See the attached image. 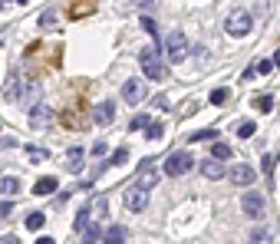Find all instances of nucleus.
Instances as JSON below:
<instances>
[{
	"label": "nucleus",
	"instance_id": "nucleus-16",
	"mask_svg": "<svg viewBox=\"0 0 280 244\" xmlns=\"http://www.w3.org/2000/svg\"><path fill=\"white\" fill-rule=\"evenodd\" d=\"M66 165H69V172H79V168H83V149H69V152H66Z\"/></svg>",
	"mask_w": 280,
	"mask_h": 244
},
{
	"label": "nucleus",
	"instance_id": "nucleus-24",
	"mask_svg": "<svg viewBox=\"0 0 280 244\" xmlns=\"http://www.w3.org/2000/svg\"><path fill=\"white\" fill-rule=\"evenodd\" d=\"M89 221H93V218H89V208H79V214H76V231H83Z\"/></svg>",
	"mask_w": 280,
	"mask_h": 244
},
{
	"label": "nucleus",
	"instance_id": "nucleus-18",
	"mask_svg": "<svg viewBox=\"0 0 280 244\" xmlns=\"http://www.w3.org/2000/svg\"><path fill=\"white\" fill-rule=\"evenodd\" d=\"M145 135H149L152 142H158V139L165 135V125H162V122H152V119H149V125H145Z\"/></svg>",
	"mask_w": 280,
	"mask_h": 244
},
{
	"label": "nucleus",
	"instance_id": "nucleus-7",
	"mask_svg": "<svg viewBox=\"0 0 280 244\" xmlns=\"http://www.w3.org/2000/svg\"><path fill=\"white\" fill-rule=\"evenodd\" d=\"M122 99L129 102V106H139L145 99V83L142 79H125V86H122Z\"/></svg>",
	"mask_w": 280,
	"mask_h": 244
},
{
	"label": "nucleus",
	"instance_id": "nucleus-35",
	"mask_svg": "<svg viewBox=\"0 0 280 244\" xmlns=\"http://www.w3.org/2000/svg\"><path fill=\"white\" fill-rule=\"evenodd\" d=\"M53 23H56L53 13H43V17H40V27H53Z\"/></svg>",
	"mask_w": 280,
	"mask_h": 244
},
{
	"label": "nucleus",
	"instance_id": "nucleus-4",
	"mask_svg": "<svg viewBox=\"0 0 280 244\" xmlns=\"http://www.w3.org/2000/svg\"><path fill=\"white\" fill-rule=\"evenodd\" d=\"M165 50H168V63H182L185 56H188V36L172 33L168 36V43H165Z\"/></svg>",
	"mask_w": 280,
	"mask_h": 244
},
{
	"label": "nucleus",
	"instance_id": "nucleus-33",
	"mask_svg": "<svg viewBox=\"0 0 280 244\" xmlns=\"http://www.w3.org/2000/svg\"><path fill=\"white\" fill-rule=\"evenodd\" d=\"M10 211H13V205H10V201H0V221H3V218H7Z\"/></svg>",
	"mask_w": 280,
	"mask_h": 244
},
{
	"label": "nucleus",
	"instance_id": "nucleus-25",
	"mask_svg": "<svg viewBox=\"0 0 280 244\" xmlns=\"http://www.w3.org/2000/svg\"><path fill=\"white\" fill-rule=\"evenodd\" d=\"M7 99H20V86H17V73L10 76V83H7Z\"/></svg>",
	"mask_w": 280,
	"mask_h": 244
},
{
	"label": "nucleus",
	"instance_id": "nucleus-14",
	"mask_svg": "<svg viewBox=\"0 0 280 244\" xmlns=\"http://www.w3.org/2000/svg\"><path fill=\"white\" fill-rule=\"evenodd\" d=\"M86 208H89V218H106L109 205H106V198H102V195H93Z\"/></svg>",
	"mask_w": 280,
	"mask_h": 244
},
{
	"label": "nucleus",
	"instance_id": "nucleus-34",
	"mask_svg": "<svg viewBox=\"0 0 280 244\" xmlns=\"http://www.w3.org/2000/svg\"><path fill=\"white\" fill-rule=\"evenodd\" d=\"M142 27H145L149 33H158V30H155V20H152V17H142Z\"/></svg>",
	"mask_w": 280,
	"mask_h": 244
},
{
	"label": "nucleus",
	"instance_id": "nucleus-5",
	"mask_svg": "<svg viewBox=\"0 0 280 244\" xmlns=\"http://www.w3.org/2000/svg\"><path fill=\"white\" fill-rule=\"evenodd\" d=\"M241 208H244V214H250V218H260L264 208H267V201H264L260 191H248V195L241 198Z\"/></svg>",
	"mask_w": 280,
	"mask_h": 244
},
{
	"label": "nucleus",
	"instance_id": "nucleus-8",
	"mask_svg": "<svg viewBox=\"0 0 280 244\" xmlns=\"http://www.w3.org/2000/svg\"><path fill=\"white\" fill-rule=\"evenodd\" d=\"M112 116H116V102H112V99H102V102L96 106L93 122H96V125H109V122H112Z\"/></svg>",
	"mask_w": 280,
	"mask_h": 244
},
{
	"label": "nucleus",
	"instance_id": "nucleus-6",
	"mask_svg": "<svg viewBox=\"0 0 280 244\" xmlns=\"http://www.w3.org/2000/svg\"><path fill=\"white\" fill-rule=\"evenodd\" d=\"M122 201H125V208L129 211H145V205H149V191L139 188V185H132V188L122 195Z\"/></svg>",
	"mask_w": 280,
	"mask_h": 244
},
{
	"label": "nucleus",
	"instance_id": "nucleus-39",
	"mask_svg": "<svg viewBox=\"0 0 280 244\" xmlns=\"http://www.w3.org/2000/svg\"><path fill=\"white\" fill-rule=\"evenodd\" d=\"M0 3H3V0H0Z\"/></svg>",
	"mask_w": 280,
	"mask_h": 244
},
{
	"label": "nucleus",
	"instance_id": "nucleus-21",
	"mask_svg": "<svg viewBox=\"0 0 280 244\" xmlns=\"http://www.w3.org/2000/svg\"><path fill=\"white\" fill-rule=\"evenodd\" d=\"M0 191H3V195H17V191H20V182H17V178H3V182H0Z\"/></svg>",
	"mask_w": 280,
	"mask_h": 244
},
{
	"label": "nucleus",
	"instance_id": "nucleus-23",
	"mask_svg": "<svg viewBox=\"0 0 280 244\" xmlns=\"http://www.w3.org/2000/svg\"><path fill=\"white\" fill-rule=\"evenodd\" d=\"M191 139H194V142H215V139H218V129H205V132H194Z\"/></svg>",
	"mask_w": 280,
	"mask_h": 244
},
{
	"label": "nucleus",
	"instance_id": "nucleus-1",
	"mask_svg": "<svg viewBox=\"0 0 280 244\" xmlns=\"http://www.w3.org/2000/svg\"><path fill=\"white\" fill-rule=\"evenodd\" d=\"M139 60H142V73L149 79H162L165 76V66H162V56H158V43L155 46H145L139 53Z\"/></svg>",
	"mask_w": 280,
	"mask_h": 244
},
{
	"label": "nucleus",
	"instance_id": "nucleus-11",
	"mask_svg": "<svg viewBox=\"0 0 280 244\" xmlns=\"http://www.w3.org/2000/svg\"><path fill=\"white\" fill-rule=\"evenodd\" d=\"M56 188H60V182H56L53 175H46V178H36V185H33V195L46 198V195H53Z\"/></svg>",
	"mask_w": 280,
	"mask_h": 244
},
{
	"label": "nucleus",
	"instance_id": "nucleus-17",
	"mask_svg": "<svg viewBox=\"0 0 280 244\" xmlns=\"http://www.w3.org/2000/svg\"><path fill=\"white\" fill-rule=\"evenodd\" d=\"M83 238H86V241H102V228H99V221H89L86 228H83Z\"/></svg>",
	"mask_w": 280,
	"mask_h": 244
},
{
	"label": "nucleus",
	"instance_id": "nucleus-31",
	"mask_svg": "<svg viewBox=\"0 0 280 244\" xmlns=\"http://www.w3.org/2000/svg\"><path fill=\"white\" fill-rule=\"evenodd\" d=\"M27 155H30L33 162H40V158H46V152L43 149H27Z\"/></svg>",
	"mask_w": 280,
	"mask_h": 244
},
{
	"label": "nucleus",
	"instance_id": "nucleus-19",
	"mask_svg": "<svg viewBox=\"0 0 280 244\" xmlns=\"http://www.w3.org/2000/svg\"><path fill=\"white\" fill-rule=\"evenodd\" d=\"M43 221H46L43 211H33L30 218H27V228H30V231H40V228H43Z\"/></svg>",
	"mask_w": 280,
	"mask_h": 244
},
{
	"label": "nucleus",
	"instance_id": "nucleus-3",
	"mask_svg": "<svg viewBox=\"0 0 280 244\" xmlns=\"http://www.w3.org/2000/svg\"><path fill=\"white\" fill-rule=\"evenodd\" d=\"M194 165V158H191V152H172V155L165 158V175H185L188 168Z\"/></svg>",
	"mask_w": 280,
	"mask_h": 244
},
{
	"label": "nucleus",
	"instance_id": "nucleus-10",
	"mask_svg": "<svg viewBox=\"0 0 280 244\" xmlns=\"http://www.w3.org/2000/svg\"><path fill=\"white\" fill-rule=\"evenodd\" d=\"M135 185H139V188H145V191H152L155 188V185H158V172H155V168H139V175H135Z\"/></svg>",
	"mask_w": 280,
	"mask_h": 244
},
{
	"label": "nucleus",
	"instance_id": "nucleus-29",
	"mask_svg": "<svg viewBox=\"0 0 280 244\" xmlns=\"http://www.w3.org/2000/svg\"><path fill=\"white\" fill-rule=\"evenodd\" d=\"M254 69H257L260 76H267L270 69H274V63H270V60H257V63H254Z\"/></svg>",
	"mask_w": 280,
	"mask_h": 244
},
{
	"label": "nucleus",
	"instance_id": "nucleus-2",
	"mask_svg": "<svg viewBox=\"0 0 280 244\" xmlns=\"http://www.w3.org/2000/svg\"><path fill=\"white\" fill-rule=\"evenodd\" d=\"M250 27H254V20H250L248 10H234L231 17H227V23H224V30H227L231 36H248Z\"/></svg>",
	"mask_w": 280,
	"mask_h": 244
},
{
	"label": "nucleus",
	"instance_id": "nucleus-9",
	"mask_svg": "<svg viewBox=\"0 0 280 244\" xmlns=\"http://www.w3.org/2000/svg\"><path fill=\"white\" fill-rule=\"evenodd\" d=\"M254 178H257V172L250 165H234L231 168V182H234V185H254Z\"/></svg>",
	"mask_w": 280,
	"mask_h": 244
},
{
	"label": "nucleus",
	"instance_id": "nucleus-12",
	"mask_svg": "<svg viewBox=\"0 0 280 244\" xmlns=\"http://www.w3.org/2000/svg\"><path fill=\"white\" fill-rule=\"evenodd\" d=\"M201 175L211 178V182H218V178H224L227 172H224V165H221V158H211V162L205 158V165H201Z\"/></svg>",
	"mask_w": 280,
	"mask_h": 244
},
{
	"label": "nucleus",
	"instance_id": "nucleus-28",
	"mask_svg": "<svg viewBox=\"0 0 280 244\" xmlns=\"http://www.w3.org/2000/svg\"><path fill=\"white\" fill-rule=\"evenodd\" d=\"M254 106H257L260 112H270V109H274V99H270V96H257V99H254Z\"/></svg>",
	"mask_w": 280,
	"mask_h": 244
},
{
	"label": "nucleus",
	"instance_id": "nucleus-37",
	"mask_svg": "<svg viewBox=\"0 0 280 244\" xmlns=\"http://www.w3.org/2000/svg\"><path fill=\"white\" fill-rule=\"evenodd\" d=\"M270 63H274V66H280V50L274 53V60H270Z\"/></svg>",
	"mask_w": 280,
	"mask_h": 244
},
{
	"label": "nucleus",
	"instance_id": "nucleus-30",
	"mask_svg": "<svg viewBox=\"0 0 280 244\" xmlns=\"http://www.w3.org/2000/svg\"><path fill=\"white\" fill-rule=\"evenodd\" d=\"M149 125V116H135V119L129 122V129H145Z\"/></svg>",
	"mask_w": 280,
	"mask_h": 244
},
{
	"label": "nucleus",
	"instance_id": "nucleus-15",
	"mask_svg": "<svg viewBox=\"0 0 280 244\" xmlns=\"http://www.w3.org/2000/svg\"><path fill=\"white\" fill-rule=\"evenodd\" d=\"M102 241H112V244H119V241H129V231L122 228V224H112L106 234H102Z\"/></svg>",
	"mask_w": 280,
	"mask_h": 244
},
{
	"label": "nucleus",
	"instance_id": "nucleus-32",
	"mask_svg": "<svg viewBox=\"0 0 280 244\" xmlns=\"http://www.w3.org/2000/svg\"><path fill=\"white\" fill-rule=\"evenodd\" d=\"M106 152H109V149H106V142H96V145H93V155H96V158H102Z\"/></svg>",
	"mask_w": 280,
	"mask_h": 244
},
{
	"label": "nucleus",
	"instance_id": "nucleus-26",
	"mask_svg": "<svg viewBox=\"0 0 280 244\" xmlns=\"http://www.w3.org/2000/svg\"><path fill=\"white\" fill-rule=\"evenodd\" d=\"M208 99H211V106H224V102H227V89H215Z\"/></svg>",
	"mask_w": 280,
	"mask_h": 244
},
{
	"label": "nucleus",
	"instance_id": "nucleus-38",
	"mask_svg": "<svg viewBox=\"0 0 280 244\" xmlns=\"http://www.w3.org/2000/svg\"><path fill=\"white\" fill-rule=\"evenodd\" d=\"M17 3H27V0H17Z\"/></svg>",
	"mask_w": 280,
	"mask_h": 244
},
{
	"label": "nucleus",
	"instance_id": "nucleus-27",
	"mask_svg": "<svg viewBox=\"0 0 280 244\" xmlns=\"http://www.w3.org/2000/svg\"><path fill=\"white\" fill-rule=\"evenodd\" d=\"M109 162H112V165H122V162H129V149H116Z\"/></svg>",
	"mask_w": 280,
	"mask_h": 244
},
{
	"label": "nucleus",
	"instance_id": "nucleus-13",
	"mask_svg": "<svg viewBox=\"0 0 280 244\" xmlns=\"http://www.w3.org/2000/svg\"><path fill=\"white\" fill-rule=\"evenodd\" d=\"M30 125L33 129H46V125H50V109H46V106H33L30 109Z\"/></svg>",
	"mask_w": 280,
	"mask_h": 244
},
{
	"label": "nucleus",
	"instance_id": "nucleus-22",
	"mask_svg": "<svg viewBox=\"0 0 280 244\" xmlns=\"http://www.w3.org/2000/svg\"><path fill=\"white\" fill-rule=\"evenodd\" d=\"M257 132V122H241V125H237V135H241V139H250V135Z\"/></svg>",
	"mask_w": 280,
	"mask_h": 244
},
{
	"label": "nucleus",
	"instance_id": "nucleus-20",
	"mask_svg": "<svg viewBox=\"0 0 280 244\" xmlns=\"http://www.w3.org/2000/svg\"><path fill=\"white\" fill-rule=\"evenodd\" d=\"M211 155L224 162V158H231V145H227V142H218V139H215V149H211Z\"/></svg>",
	"mask_w": 280,
	"mask_h": 244
},
{
	"label": "nucleus",
	"instance_id": "nucleus-36",
	"mask_svg": "<svg viewBox=\"0 0 280 244\" xmlns=\"http://www.w3.org/2000/svg\"><path fill=\"white\" fill-rule=\"evenodd\" d=\"M250 238H254V241H270V234H267V231H254Z\"/></svg>",
	"mask_w": 280,
	"mask_h": 244
}]
</instances>
